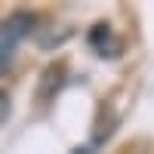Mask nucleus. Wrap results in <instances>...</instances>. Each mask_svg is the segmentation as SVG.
I'll return each instance as SVG.
<instances>
[{"label": "nucleus", "mask_w": 154, "mask_h": 154, "mask_svg": "<svg viewBox=\"0 0 154 154\" xmlns=\"http://www.w3.org/2000/svg\"><path fill=\"white\" fill-rule=\"evenodd\" d=\"M0 102H6V96H3V93H0ZM3 117H6V114H3V111H0V120H3Z\"/></svg>", "instance_id": "1"}]
</instances>
